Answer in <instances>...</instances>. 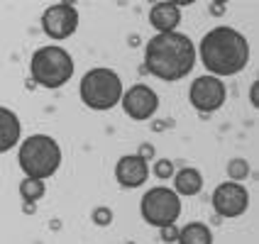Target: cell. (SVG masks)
Wrapping results in <instances>:
<instances>
[{"instance_id": "obj_21", "label": "cell", "mask_w": 259, "mask_h": 244, "mask_svg": "<svg viewBox=\"0 0 259 244\" xmlns=\"http://www.w3.org/2000/svg\"><path fill=\"white\" fill-rule=\"evenodd\" d=\"M137 157L144 159V161L154 159V147H152V144H142V147H140V152H137Z\"/></svg>"}, {"instance_id": "obj_7", "label": "cell", "mask_w": 259, "mask_h": 244, "mask_svg": "<svg viewBox=\"0 0 259 244\" xmlns=\"http://www.w3.org/2000/svg\"><path fill=\"white\" fill-rule=\"evenodd\" d=\"M188 101L193 105V110H198L201 115H210V113H218L225 105L228 88H225V83L220 78L205 73V76H198L196 81H191Z\"/></svg>"}, {"instance_id": "obj_15", "label": "cell", "mask_w": 259, "mask_h": 244, "mask_svg": "<svg viewBox=\"0 0 259 244\" xmlns=\"http://www.w3.org/2000/svg\"><path fill=\"white\" fill-rule=\"evenodd\" d=\"M179 244H213V230L205 222H188L179 227Z\"/></svg>"}, {"instance_id": "obj_8", "label": "cell", "mask_w": 259, "mask_h": 244, "mask_svg": "<svg viewBox=\"0 0 259 244\" xmlns=\"http://www.w3.org/2000/svg\"><path fill=\"white\" fill-rule=\"evenodd\" d=\"M78 22H81V15H78V8L73 3H54L42 13L44 34L54 42L69 39L78 29Z\"/></svg>"}, {"instance_id": "obj_14", "label": "cell", "mask_w": 259, "mask_h": 244, "mask_svg": "<svg viewBox=\"0 0 259 244\" xmlns=\"http://www.w3.org/2000/svg\"><path fill=\"white\" fill-rule=\"evenodd\" d=\"M203 190V173L193 166H184L174 173V193L176 196H198Z\"/></svg>"}, {"instance_id": "obj_3", "label": "cell", "mask_w": 259, "mask_h": 244, "mask_svg": "<svg viewBox=\"0 0 259 244\" xmlns=\"http://www.w3.org/2000/svg\"><path fill=\"white\" fill-rule=\"evenodd\" d=\"M17 164L25 178H52L61 166V147L49 134H29L17 149Z\"/></svg>"}, {"instance_id": "obj_20", "label": "cell", "mask_w": 259, "mask_h": 244, "mask_svg": "<svg viewBox=\"0 0 259 244\" xmlns=\"http://www.w3.org/2000/svg\"><path fill=\"white\" fill-rule=\"evenodd\" d=\"M161 242L164 244H174L176 242V237H179V227L176 225H169V227H161Z\"/></svg>"}, {"instance_id": "obj_6", "label": "cell", "mask_w": 259, "mask_h": 244, "mask_svg": "<svg viewBox=\"0 0 259 244\" xmlns=\"http://www.w3.org/2000/svg\"><path fill=\"white\" fill-rule=\"evenodd\" d=\"M181 198L174 193V188L166 186H157L149 188L142 196V203H140V215L147 225L152 227H169V225H176L179 217H181Z\"/></svg>"}, {"instance_id": "obj_19", "label": "cell", "mask_w": 259, "mask_h": 244, "mask_svg": "<svg viewBox=\"0 0 259 244\" xmlns=\"http://www.w3.org/2000/svg\"><path fill=\"white\" fill-rule=\"evenodd\" d=\"M91 217H93V225L108 227V225L113 222V210H110L108 205H101V208H96V210L91 213Z\"/></svg>"}, {"instance_id": "obj_23", "label": "cell", "mask_w": 259, "mask_h": 244, "mask_svg": "<svg viewBox=\"0 0 259 244\" xmlns=\"http://www.w3.org/2000/svg\"><path fill=\"white\" fill-rule=\"evenodd\" d=\"M210 15L213 17H220V15H225V3H210Z\"/></svg>"}, {"instance_id": "obj_10", "label": "cell", "mask_w": 259, "mask_h": 244, "mask_svg": "<svg viewBox=\"0 0 259 244\" xmlns=\"http://www.w3.org/2000/svg\"><path fill=\"white\" fill-rule=\"evenodd\" d=\"M120 105H122V110H125L127 117L142 122V120L154 117V113L159 110V95L152 86H147V83H135V86H130L127 90L122 93Z\"/></svg>"}, {"instance_id": "obj_9", "label": "cell", "mask_w": 259, "mask_h": 244, "mask_svg": "<svg viewBox=\"0 0 259 244\" xmlns=\"http://www.w3.org/2000/svg\"><path fill=\"white\" fill-rule=\"evenodd\" d=\"M213 210L218 217H242L249 208V193L242 183L225 181L213 190Z\"/></svg>"}, {"instance_id": "obj_17", "label": "cell", "mask_w": 259, "mask_h": 244, "mask_svg": "<svg viewBox=\"0 0 259 244\" xmlns=\"http://www.w3.org/2000/svg\"><path fill=\"white\" fill-rule=\"evenodd\" d=\"M247 176H249V164H247V159L235 157L228 161V178H230L232 183H242Z\"/></svg>"}, {"instance_id": "obj_22", "label": "cell", "mask_w": 259, "mask_h": 244, "mask_svg": "<svg viewBox=\"0 0 259 244\" xmlns=\"http://www.w3.org/2000/svg\"><path fill=\"white\" fill-rule=\"evenodd\" d=\"M249 103H252L254 108H259V81L252 83V88H249Z\"/></svg>"}, {"instance_id": "obj_2", "label": "cell", "mask_w": 259, "mask_h": 244, "mask_svg": "<svg viewBox=\"0 0 259 244\" xmlns=\"http://www.w3.org/2000/svg\"><path fill=\"white\" fill-rule=\"evenodd\" d=\"M196 54H201V64L205 66L208 76H237L249 64V42L235 27L218 25L203 34Z\"/></svg>"}, {"instance_id": "obj_5", "label": "cell", "mask_w": 259, "mask_h": 244, "mask_svg": "<svg viewBox=\"0 0 259 244\" xmlns=\"http://www.w3.org/2000/svg\"><path fill=\"white\" fill-rule=\"evenodd\" d=\"M125 88H122V78L117 76V71L108 69V66H96L91 71L83 73L81 86H78V95L86 108L91 110H113L115 105H120Z\"/></svg>"}, {"instance_id": "obj_4", "label": "cell", "mask_w": 259, "mask_h": 244, "mask_svg": "<svg viewBox=\"0 0 259 244\" xmlns=\"http://www.w3.org/2000/svg\"><path fill=\"white\" fill-rule=\"evenodd\" d=\"M76 64L73 57L59 44H44L29 59V73L37 86L57 90L73 78Z\"/></svg>"}, {"instance_id": "obj_18", "label": "cell", "mask_w": 259, "mask_h": 244, "mask_svg": "<svg viewBox=\"0 0 259 244\" xmlns=\"http://www.w3.org/2000/svg\"><path fill=\"white\" fill-rule=\"evenodd\" d=\"M152 173L157 176V178H174V161L169 159H157L154 161V166H152Z\"/></svg>"}, {"instance_id": "obj_24", "label": "cell", "mask_w": 259, "mask_h": 244, "mask_svg": "<svg viewBox=\"0 0 259 244\" xmlns=\"http://www.w3.org/2000/svg\"><path fill=\"white\" fill-rule=\"evenodd\" d=\"M127 244H132V242H127Z\"/></svg>"}, {"instance_id": "obj_12", "label": "cell", "mask_w": 259, "mask_h": 244, "mask_svg": "<svg viewBox=\"0 0 259 244\" xmlns=\"http://www.w3.org/2000/svg\"><path fill=\"white\" fill-rule=\"evenodd\" d=\"M181 22V8L179 3H154L149 8V25L157 29V34L176 32Z\"/></svg>"}, {"instance_id": "obj_1", "label": "cell", "mask_w": 259, "mask_h": 244, "mask_svg": "<svg viewBox=\"0 0 259 244\" xmlns=\"http://www.w3.org/2000/svg\"><path fill=\"white\" fill-rule=\"evenodd\" d=\"M196 44L184 32L154 34L144 46V69L159 81H181L196 66Z\"/></svg>"}, {"instance_id": "obj_11", "label": "cell", "mask_w": 259, "mask_h": 244, "mask_svg": "<svg viewBox=\"0 0 259 244\" xmlns=\"http://www.w3.org/2000/svg\"><path fill=\"white\" fill-rule=\"evenodd\" d=\"M115 178L122 188H140L149 178V164L137 154H125L115 164Z\"/></svg>"}, {"instance_id": "obj_13", "label": "cell", "mask_w": 259, "mask_h": 244, "mask_svg": "<svg viewBox=\"0 0 259 244\" xmlns=\"http://www.w3.org/2000/svg\"><path fill=\"white\" fill-rule=\"evenodd\" d=\"M22 139V122L15 110L0 105V154L15 149Z\"/></svg>"}, {"instance_id": "obj_16", "label": "cell", "mask_w": 259, "mask_h": 244, "mask_svg": "<svg viewBox=\"0 0 259 244\" xmlns=\"http://www.w3.org/2000/svg\"><path fill=\"white\" fill-rule=\"evenodd\" d=\"M47 193V186L44 181H37V178H22L20 183V198L27 208H34V203H39Z\"/></svg>"}]
</instances>
